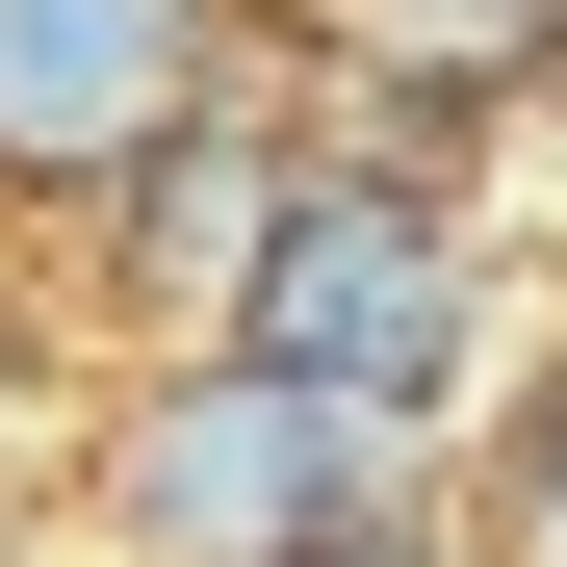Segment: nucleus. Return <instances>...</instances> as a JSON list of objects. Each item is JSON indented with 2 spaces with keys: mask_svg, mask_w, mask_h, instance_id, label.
Masks as SVG:
<instances>
[{
  "mask_svg": "<svg viewBox=\"0 0 567 567\" xmlns=\"http://www.w3.org/2000/svg\"><path fill=\"white\" fill-rule=\"evenodd\" d=\"M233 336H258V361H310V388H336V413H388V439H464V413L516 388L464 155H413V130H361V104H336V155H284V207H258V258H233Z\"/></svg>",
  "mask_w": 567,
  "mask_h": 567,
  "instance_id": "obj_1",
  "label": "nucleus"
},
{
  "mask_svg": "<svg viewBox=\"0 0 567 567\" xmlns=\"http://www.w3.org/2000/svg\"><path fill=\"white\" fill-rule=\"evenodd\" d=\"M413 491H439V439L336 413L310 361H258V336H181L155 388L104 413V464H78V516H104V567H310V542L413 516Z\"/></svg>",
  "mask_w": 567,
  "mask_h": 567,
  "instance_id": "obj_2",
  "label": "nucleus"
},
{
  "mask_svg": "<svg viewBox=\"0 0 567 567\" xmlns=\"http://www.w3.org/2000/svg\"><path fill=\"white\" fill-rule=\"evenodd\" d=\"M464 542H491V567H567V336L464 413Z\"/></svg>",
  "mask_w": 567,
  "mask_h": 567,
  "instance_id": "obj_4",
  "label": "nucleus"
},
{
  "mask_svg": "<svg viewBox=\"0 0 567 567\" xmlns=\"http://www.w3.org/2000/svg\"><path fill=\"white\" fill-rule=\"evenodd\" d=\"M233 104V0H0V207H130Z\"/></svg>",
  "mask_w": 567,
  "mask_h": 567,
  "instance_id": "obj_3",
  "label": "nucleus"
},
{
  "mask_svg": "<svg viewBox=\"0 0 567 567\" xmlns=\"http://www.w3.org/2000/svg\"><path fill=\"white\" fill-rule=\"evenodd\" d=\"M0 413H27V284H0Z\"/></svg>",
  "mask_w": 567,
  "mask_h": 567,
  "instance_id": "obj_5",
  "label": "nucleus"
}]
</instances>
